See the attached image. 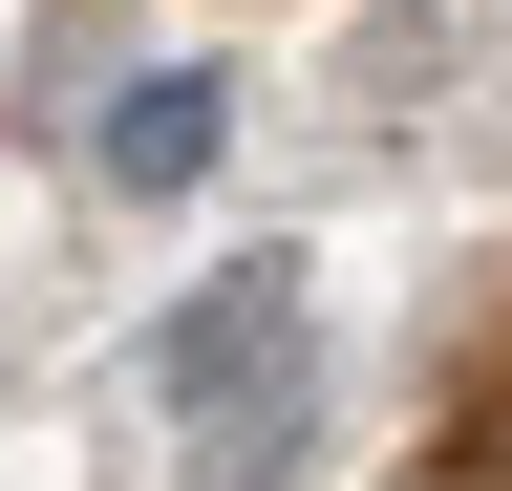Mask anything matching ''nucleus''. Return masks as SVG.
Here are the masks:
<instances>
[{
  "label": "nucleus",
  "instance_id": "obj_1",
  "mask_svg": "<svg viewBox=\"0 0 512 491\" xmlns=\"http://www.w3.org/2000/svg\"><path fill=\"white\" fill-rule=\"evenodd\" d=\"M299 321H320V278H299V257L192 278V299H171V342H150V406H171V427H192V406H235L256 363H299Z\"/></svg>",
  "mask_w": 512,
  "mask_h": 491
},
{
  "label": "nucleus",
  "instance_id": "obj_2",
  "mask_svg": "<svg viewBox=\"0 0 512 491\" xmlns=\"http://www.w3.org/2000/svg\"><path fill=\"white\" fill-rule=\"evenodd\" d=\"M214 150H235V86H214V65H128V86L86 107V171H107V193H192Z\"/></svg>",
  "mask_w": 512,
  "mask_h": 491
},
{
  "label": "nucleus",
  "instance_id": "obj_3",
  "mask_svg": "<svg viewBox=\"0 0 512 491\" xmlns=\"http://www.w3.org/2000/svg\"><path fill=\"white\" fill-rule=\"evenodd\" d=\"M299 449H320V363H256L235 406H192L171 491H299Z\"/></svg>",
  "mask_w": 512,
  "mask_h": 491
}]
</instances>
